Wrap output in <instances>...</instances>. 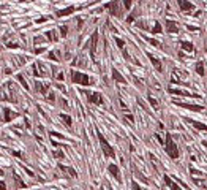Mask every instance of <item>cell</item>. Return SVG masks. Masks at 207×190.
<instances>
[{
  "instance_id": "obj_1",
  "label": "cell",
  "mask_w": 207,
  "mask_h": 190,
  "mask_svg": "<svg viewBox=\"0 0 207 190\" xmlns=\"http://www.w3.org/2000/svg\"><path fill=\"white\" fill-rule=\"evenodd\" d=\"M166 152L171 159H179V149H177L176 143L172 141L171 135H166Z\"/></svg>"
},
{
  "instance_id": "obj_2",
  "label": "cell",
  "mask_w": 207,
  "mask_h": 190,
  "mask_svg": "<svg viewBox=\"0 0 207 190\" xmlns=\"http://www.w3.org/2000/svg\"><path fill=\"white\" fill-rule=\"evenodd\" d=\"M71 78H73V83L81 84V86H90V84H93V83L90 81L89 76L82 74V73H79V71H73V73H71Z\"/></svg>"
},
{
  "instance_id": "obj_3",
  "label": "cell",
  "mask_w": 207,
  "mask_h": 190,
  "mask_svg": "<svg viewBox=\"0 0 207 190\" xmlns=\"http://www.w3.org/2000/svg\"><path fill=\"white\" fill-rule=\"evenodd\" d=\"M98 140H100V144H101V149H103V152H105V155L106 157H109V159H114V149L109 146V143L105 140V138H103V135H101V133H98Z\"/></svg>"
},
{
  "instance_id": "obj_4",
  "label": "cell",
  "mask_w": 207,
  "mask_h": 190,
  "mask_svg": "<svg viewBox=\"0 0 207 190\" xmlns=\"http://www.w3.org/2000/svg\"><path fill=\"white\" fill-rule=\"evenodd\" d=\"M87 98H89L90 103H96V105L103 103V98L100 97V93H87Z\"/></svg>"
},
{
  "instance_id": "obj_5",
  "label": "cell",
  "mask_w": 207,
  "mask_h": 190,
  "mask_svg": "<svg viewBox=\"0 0 207 190\" xmlns=\"http://www.w3.org/2000/svg\"><path fill=\"white\" fill-rule=\"evenodd\" d=\"M108 169L111 171V174H112V176H114V178H115V179H117L119 182H122V176H120V171H119V168H117L115 165H109V166H108Z\"/></svg>"
},
{
  "instance_id": "obj_6",
  "label": "cell",
  "mask_w": 207,
  "mask_h": 190,
  "mask_svg": "<svg viewBox=\"0 0 207 190\" xmlns=\"http://www.w3.org/2000/svg\"><path fill=\"white\" fill-rule=\"evenodd\" d=\"M106 10H109L114 16H119V14H120V11H119V3H117V2L108 3V5H106Z\"/></svg>"
},
{
  "instance_id": "obj_7",
  "label": "cell",
  "mask_w": 207,
  "mask_h": 190,
  "mask_svg": "<svg viewBox=\"0 0 207 190\" xmlns=\"http://www.w3.org/2000/svg\"><path fill=\"white\" fill-rule=\"evenodd\" d=\"M179 7H180V10H183V11H190V10L195 8L193 3L187 2V0H179Z\"/></svg>"
},
{
  "instance_id": "obj_8",
  "label": "cell",
  "mask_w": 207,
  "mask_h": 190,
  "mask_svg": "<svg viewBox=\"0 0 207 190\" xmlns=\"http://www.w3.org/2000/svg\"><path fill=\"white\" fill-rule=\"evenodd\" d=\"M3 112H5V119H3L5 122H10V121H11V117H17V112H11L8 108H5V109H3Z\"/></svg>"
},
{
  "instance_id": "obj_9",
  "label": "cell",
  "mask_w": 207,
  "mask_h": 190,
  "mask_svg": "<svg viewBox=\"0 0 207 190\" xmlns=\"http://www.w3.org/2000/svg\"><path fill=\"white\" fill-rule=\"evenodd\" d=\"M164 181H166V184H168L172 190H182V188H180V187H179V185H177V184H176L171 178H168V176H166V178H164Z\"/></svg>"
},
{
  "instance_id": "obj_10",
  "label": "cell",
  "mask_w": 207,
  "mask_h": 190,
  "mask_svg": "<svg viewBox=\"0 0 207 190\" xmlns=\"http://www.w3.org/2000/svg\"><path fill=\"white\" fill-rule=\"evenodd\" d=\"M193 127H196V128H199V130H204V131H207V125H204V124H199V122H196V121H188Z\"/></svg>"
},
{
  "instance_id": "obj_11",
  "label": "cell",
  "mask_w": 207,
  "mask_h": 190,
  "mask_svg": "<svg viewBox=\"0 0 207 190\" xmlns=\"http://www.w3.org/2000/svg\"><path fill=\"white\" fill-rule=\"evenodd\" d=\"M74 11V8L73 7H70V8H65V10H60L59 13H57V16H65V14H71Z\"/></svg>"
},
{
  "instance_id": "obj_12",
  "label": "cell",
  "mask_w": 207,
  "mask_h": 190,
  "mask_svg": "<svg viewBox=\"0 0 207 190\" xmlns=\"http://www.w3.org/2000/svg\"><path fill=\"white\" fill-rule=\"evenodd\" d=\"M168 30H169L171 33H176V32H177V24L172 22V21H168Z\"/></svg>"
},
{
  "instance_id": "obj_13",
  "label": "cell",
  "mask_w": 207,
  "mask_h": 190,
  "mask_svg": "<svg viewBox=\"0 0 207 190\" xmlns=\"http://www.w3.org/2000/svg\"><path fill=\"white\" fill-rule=\"evenodd\" d=\"M112 76H114V79H115V81H119V83H125V79H123L122 76H120V73H119L117 70H115V71L112 73Z\"/></svg>"
},
{
  "instance_id": "obj_14",
  "label": "cell",
  "mask_w": 207,
  "mask_h": 190,
  "mask_svg": "<svg viewBox=\"0 0 207 190\" xmlns=\"http://www.w3.org/2000/svg\"><path fill=\"white\" fill-rule=\"evenodd\" d=\"M182 106H185L187 109H193V111H201V106L198 105H182Z\"/></svg>"
},
{
  "instance_id": "obj_15",
  "label": "cell",
  "mask_w": 207,
  "mask_h": 190,
  "mask_svg": "<svg viewBox=\"0 0 207 190\" xmlns=\"http://www.w3.org/2000/svg\"><path fill=\"white\" fill-rule=\"evenodd\" d=\"M62 169H63V171H68V174L70 176H73V178H76V171L73 169V168H65V166H60Z\"/></svg>"
},
{
  "instance_id": "obj_16",
  "label": "cell",
  "mask_w": 207,
  "mask_h": 190,
  "mask_svg": "<svg viewBox=\"0 0 207 190\" xmlns=\"http://www.w3.org/2000/svg\"><path fill=\"white\" fill-rule=\"evenodd\" d=\"M182 48H183L185 51H193V45H191V43H187V41L182 43Z\"/></svg>"
},
{
  "instance_id": "obj_17",
  "label": "cell",
  "mask_w": 207,
  "mask_h": 190,
  "mask_svg": "<svg viewBox=\"0 0 207 190\" xmlns=\"http://www.w3.org/2000/svg\"><path fill=\"white\" fill-rule=\"evenodd\" d=\"M193 182L198 185V187H201V188H204L207 184H205V181H201V179H193Z\"/></svg>"
},
{
  "instance_id": "obj_18",
  "label": "cell",
  "mask_w": 207,
  "mask_h": 190,
  "mask_svg": "<svg viewBox=\"0 0 207 190\" xmlns=\"http://www.w3.org/2000/svg\"><path fill=\"white\" fill-rule=\"evenodd\" d=\"M152 64H153V67H157L158 71H161V64H160V60H157L155 57H152Z\"/></svg>"
},
{
  "instance_id": "obj_19",
  "label": "cell",
  "mask_w": 207,
  "mask_h": 190,
  "mask_svg": "<svg viewBox=\"0 0 207 190\" xmlns=\"http://www.w3.org/2000/svg\"><path fill=\"white\" fill-rule=\"evenodd\" d=\"M196 71H198V73H199L201 76L204 74V67H202V64H201V62H199V64L196 65Z\"/></svg>"
},
{
  "instance_id": "obj_20",
  "label": "cell",
  "mask_w": 207,
  "mask_h": 190,
  "mask_svg": "<svg viewBox=\"0 0 207 190\" xmlns=\"http://www.w3.org/2000/svg\"><path fill=\"white\" fill-rule=\"evenodd\" d=\"M62 119H63V122L67 125H71V117L70 116H65V114H62Z\"/></svg>"
},
{
  "instance_id": "obj_21",
  "label": "cell",
  "mask_w": 207,
  "mask_h": 190,
  "mask_svg": "<svg viewBox=\"0 0 207 190\" xmlns=\"http://www.w3.org/2000/svg\"><path fill=\"white\" fill-rule=\"evenodd\" d=\"M14 181L17 182V187H21V188H24V187H25V185H24V182L21 181V179H19V176H16V174H14Z\"/></svg>"
},
{
  "instance_id": "obj_22",
  "label": "cell",
  "mask_w": 207,
  "mask_h": 190,
  "mask_svg": "<svg viewBox=\"0 0 207 190\" xmlns=\"http://www.w3.org/2000/svg\"><path fill=\"white\" fill-rule=\"evenodd\" d=\"M153 33H161V27H160V24H158V22L153 26Z\"/></svg>"
},
{
  "instance_id": "obj_23",
  "label": "cell",
  "mask_w": 207,
  "mask_h": 190,
  "mask_svg": "<svg viewBox=\"0 0 207 190\" xmlns=\"http://www.w3.org/2000/svg\"><path fill=\"white\" fill-rule=\"evenodd\" d=\"M193 174H195V176H202V173H201L199 169H193V168H191V176H193Z\"/></svg>"
},
{
  "instance_id": "obj_24",
  "label": "cell",
  "mask_w": 207,
  "mask_h": 190,
  "mask_svg": "<svg viewBox=\"0 0 207 190\" xmlns=\"http://www.w3.org/2000/svg\"><path fill=\"white\" fill-rule=\"evenodd\" d=\"M123 3H125V8L130 10V5H131V0H123Z\"/></svg>"
},
{
  "instance_id": "obj_25",
  "label": "cell",
  "mask_w": 207,
  "mask_h": 190,
  "mask_svg": "<svg viewBox=\"0 0 207 190\" xmlns=\"http://www.w3.org/2000/svg\"><path fill=\"white\" fill-rule=\"evenodd\" d=\"M48 36L51 38V40H57V35H55V33H52V32H49V33H48Z\"/></svg>"
},
{
  "instance_id": "obj_26",
  "label": "cell",
  "mask_w": 207,
  "mask_h": 190,
  "mask_svg": "<svg viewBox=\"0 0 207 190\" xmlns=\"http://www.w3.org/2000/svg\"><path fill=\"white\" fill-rule=\"evenodd\" d=\"M149 100H150V103H152V106H155V108H157V105H158V103H157V100H153L152 97H149Z\"/></svg>"
},
{
  "instance_id": "obj_27",
  "label": "cell",
  "mask_w": 207,
  "mask_h": 190,
  "mask_svg": "<svg viewBox=\"0 0 207 190\" xmlns=\"http://www.w3.org/2000/svg\"><path fill=\"white\" fill-rule=\"evenodd\" d=\"M54 155L59 157V159H63V154H62V152H54Z\"/></svg>"
},
{
  "instance_id": "obj_28",
  "label": "cell",
  "mask_w": 207,
  "mask_h": 190,
  "mask_svg": "<svg viewBox=\"0 0 207 190\" xmlns=\"http://www.w3.org/2000/svg\"><path fill=\"white\" fill-rule=\"evenodd\" d=\"M115 43H117L119 48H123V41H122V40H115Z\"/></svg>"
},
{
  "instance_id": "obj_29",
  "label": "cell",
  "mask_w": 207,
  "mask_h": 190,
  "mask_svg": "<svg viewBox=\"0 0 207 190\" xmlns=\"http://www.w3.org/2000/svg\"><path fill=\"white\" fill-rule=\"evenodd\" d=\"M60 30H62V36H65V35H67V27H62Z\"/></svg>"
},
{
  "instance_id": "obj_30",
  "label": "cell",
  "mask_w": 207,
  "mask_h": 190,
  "mask_svg": "<svg viewBox=\"0 0 207 190\" xmlns=\"http://www.w3.org/2000/svg\"><path fill=\"white\" fill-rule=\"evenodd\" d=\"M133 190H141V187H139V185L134 182V184H133Z\"/></svg>"
},
{
  "instance_id": "obj_31",
  "label": "cell",
  "mask_w": 207,
  "mask_h": 190,
  "mask_svg": "<svg viewBox=\"0 0 207 190\" xmlns=\"http://www.w3.org/2000/svg\"><path fill=\"white\" fill-rule=\"evenodd\" d=\"M127 121L128 122H133V116H127Z\"/></svg>"
},
{
  "instance_id": "obj_32",
  "label": "cell",
  "mask_w": 207,
  "mask_h": 190,
  "mask_svg": "<svg viewBox=\"0 0 207 190\" xmlns=\"http://www.w3.org/2000/svg\"><path fill=\"white\" fill-rule=\"evenodd\" d=\"M103 190H111V188H109V185H106V184H105V185H103Z\"/></svg>"
}]
</instances>
